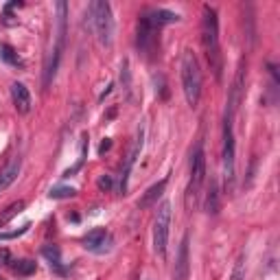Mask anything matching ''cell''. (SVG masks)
<instances>
[{
    "label": "cell",
    "instance_id": "6da1fadb",
    "mask_svg": "<svg viewBox=\"0 0 280 280\" xmlns=\"http://www.w3.org/2000/svg\"><path fill=\"white\" fill-rule=\"evenodd\" d=\"M201 44L206 50V57L210 68L215 70L217 79H221V53H219V20L217 11L212 7H203V20H201Z\"/></svg>",
    "mask_w": 280,
    "mask_h": 280
},
{
    "label": "cell",
    "instance_id": "7a4b0ae2",
    "mask_svg": "<svg viewBox=\"0 0 280 280\" xmlns=\"http://www.w3.org/2000/svg\"><path fill=\"white\" fill-rule=\"evenodd\" d=\"M180 75H182V90H184L186 103L195 108L201 99V70L197 62L195 53L186 48L182 53V64H180Z\"/></svg>",
    "mask_w": 280,
    "mask_h": 280
},
{
    "label": "cell",
    "instance_id": "3957f363",
    "mask_svg": "<svg viewBox=\"0 0 280 280\" xmlns=\"http://www.w3.org/2000/svg\"><path fill=\"white\" fill-rule=\"evenodd\" d=\"M57 9V31H55V40L57 42L53 44V50L48 55L46 62V70H44V88H48L53 83L55 75H57L59 62H62V53H64V44H66V18H68V4L66 2H57L55 4Z\"/></svg>",
    "mask_w": 280,
    "mask_h": 280
},
{
    "label": "cell",
    "instance_id": "277c9868",
    "mask_svg": "<svg viewBox=\"0 0 280 280\" xmlns=\"http://www.w3.org/2000/svg\"><path fill=\"white\" fill-rule=\"evenodd\" d=\"M88 18L92 20V29L101 46H112V40H114V18H112L110 2H105V0L90 2Z\"/></svg>",
    "mask_w": 280,
    "mask_h": 280
},
{
    "label": "cell",
    "instance_id": "5b68a950",
    "mask_svg": "<svg viewBox=\"0 0 280 280\" xmlns=\"http://www.w3.org/2000/svg\"><path fill=\"white\" fill-rule=\"evenodd\" d=\"M234 156H237V145H234L232 131V116L226 114V125H223V180H226V191H232L237 166H234Z\"/></svg>",
    "mask_w": 280,
    "mask_h": 280
},
{
    "label": "cell",
    "instance_id": "8992f818",
    "mask_svg": "<svg viewBox=\"0 0 280 280\" xmlns=\"http://www.w3.org/2000/svg\"><path fill=\"white\" fill-rule=\"evenodd\" d=\"M169 228H171V201H162L156 212V221H154V249L160 256H166Z\"/></svg>",
    "mask_w": 280,
    "mask_h": 280
},
{
    "label": "cell",
    "instance_id": "52a82bcc",
    "mask_svg": "<svg viewBox=\"0 0 280 280\" xmlns=\"http://www.w3.org/2000/svg\"><path fill=\"white\" fill-rule=\"evenodd\" d=\"M203 177H206V154H203V142H197L191 158V193L200 191Z\"/></svg>",
    "mask_w": 280,
    "mask_h": 280
},
{
    "label": "cell",
    "instance_id": "ba28073f",
    "mask_svg": "<svg viewBox=\"0 0 280 280\" xmlns=\"http://www.w3.org/2000/svg\"><path fill=\"white\" fill-rule=\"evenodd\" d=\"M110 243H112V237L105 228H96V230L88 232L83 237V247L90 249V252H99V254L105 252L110 247Z\"/></svg>",
    "mask_w": 280,
    "mask_h": 280
},
{
    "label": "cell",
    "instance_id": "9c48e42d",
    "mask_svg": "<svg viewBox=\"0 0 280 280\" xmlns=\"http://www.w3.org/2000/svg\"><path fill=\"white\" fill-rule=\"evenodd\" d=\"M156 31H158V27H156V24H151L149 18L142 13L140 22H138V38H136L140 50H149L156 44Z\"/></svg>",
    "mask_w": 280,
    "mask_h": 280
},
{
    "label": "cell",
    "instance_id": "30bf717a",
    "mask_svg": "<svg viewBox=\"0 0 280 280\" xmlns=\"http://www.w3.org/2000/svg\"><path fill=\"white\" fill-rule=\"evenodd\" d=\"M140 149H142V129L138 131V136H136V140H134V147H131V151H129V156H127V160H125V166H123V173H120V193H127V180H129V173H131V166H134V162H136V158H138L140 154Z\"/></svg>",
    "mask_w": 280,
    "mask_h": 280
},
{
    "label": "cell",
    "instance_id": "8fae6325",
    "mask_svg": "<svg viewBox=\"0 0 280 280\" xmlns=\"http://www.w3.org/2000/svg\"><path fill=\"white\" fill-rule=\"evenodd\" d=\"M11 99H13V105H16V110L20 114H29V112H31V94H29L24 83H20V81L11 83Z\"/></svg>",
    "mask_w": 280,
    "mask_h": 280
},
{
    "label": "cell",
    "instance_id": "7c38bea8",
    "mask_svg": "<svg viewBox=\"0 0 280 280\" xmlns=\"http://www.w3.org/2000/svg\"><path fill=\"white\" fill-rule=\"evenodd\" d=\"M173 278H175V280H188V234H184V237H182Z\"/></svg>",
    "mask_w": 280,
    "mask_h": 280
},
{
    "label": "cell",
    "instance_id": "4fadbf2b",
    "mask_svg": "<svg viewBox=\"0 0 280 280\" xmlns=\"http://www.w3.org/2000/svg\"><path fill=\"white\" fill-rule=\"evenodd\" d=\"M243 83H245V64L241 62L239 66V73H237V79L232 83V94H230V108H228V114H234V110L239 108L241 103V96H243Z\"/></svg>",
    "mask_w": 280,
    "mask_h": 280
},
{
    "label": "cell",
    "instance_id": "5bb4252c",
    "mask_svg": "<svg viewBox=\"0 0 280 280\" xmlns=\"http://www.w3.org/2000/svg\"><path fill=\"white\" fill-rule=\"evenodd\" d=\"M20 169H22V160H20V158H13V160L7 164V169H4L2 173H0V193H2V191H7V188L11 186L16 180H18Z\"/></svg>",
    "mask_w": 280,
    "mask_h": 280
},
{
    "label": "cell",
    "instance_id": "9a60e30c",
    "mask_svg": "<svg viewBox=\"0 0 280 280\" xmlns=\"http://www.w3.org/2000/svg\"><path fill=\"white\" fill-rule=\"evenodd\" d=\"M145 16L149 18V22L156 24L158 29H160L162 24H171V22H177V20H180V16L169 11V9H149V11H145Z\"/></svg>",
    "mask_w": 280,
    "mask_h": 280
},
{
    "label": "cell",
    "instance_id": "2e32d148",
    "mask_svg": "<svg viewBox=\"0 0 280 280\" xmlns=\"http://www.w3.org/2000/svg\"><path fill=\"white\" fill-rule=\"evenodd\" d=\"M164 188H166V180H160L158 184H154L151 188H147V193L140 197V201H138V208H149V206H154V203L158 201V197L164 193Z\"/></svg>",
    "mask_w": 280,
    "mask_h": 280
},
{
    "label": "cell",
    "instance_id": "e0dca14e",
    "mask_svg": "<svg viewBox=\"0 0 280 280\" xmlns=\"http://www.w3.org/2000/svg\"><path fill=\"white\" fill-rule=\"evenodd\" d=\"M42 254H44V258L50 263V267H55L59 274H64V267H62V252H59V247L57 245H44L42 247Z\"/></svg>",
    "mask_w": 280,
    "mask_h": 280
},
{
    "label": "cell",
    "instance_id": "ac0fdd59",
    "mask_svg": "<svg viewBox=\"0 0 280 280\" xmlns=\"http://www.w3.org/2000/svg\"><path fill=\"white\" fill-rule=\"evenodd\" d=\"M206 210L208 215H217L219 212V186L217 180H210V188L206 193Z\"/></svg>",
    "mask_w": 280,
    "mask_h": 280
},
{
    "label": "cell",
    "instance_id": "d6986e66",
    "mask_svg": "<svg viewBox=\"0 0 280 280\" xmlns=\"http://www.w3.org/2000/svg\"><path fill=\"white\" fill-rule=\"evenodd\" d=\"M9 267H11V272L18 274V276H31V274H35L38 265H35L33 261H29V258H22V261L9 263Z\"/></svg>",
    "mask_w": 280,
    "mask_h": 280
},
{
    "label": "cell",
    "instance_id": "ffe728a7",
    "mask_svg": "<svg viewBox=\"0 0 280 280\" xmlns=\"http://www.w3.org/2000/svg\"><path fill=\"white\" fill-rule=\"evenodd\" d=\"M24 206H27V203H24L22 200H20V201H13L11 206H9L7 210H4L2 215H0V228H2L4 223H9V221H11V219L16 217V215H20V212L24 210Z\"/></svg>",
    "mask_w": 280,
    "mask_h": 280
},
{
    "label": "cell",
    "instance_id": "44dd1931",
    "mask_svg": "<svg viewBox=\"0 0 280 280\" xmlns=\"http://www.w3.org/2000/svg\"><path fill=\"white\" fill-rule=\"evenodd\" d=\"M77 195V188L73 186H57V188H50L48 197L50 200H70V197Z\"/></svg>",
    "mask_w": 280,
    "mask_h": 280
},
{
    "label": "cell",
    "instance_id": "7402d4cb",
    "mask_svg": "<svg viewBox=\"0 0 280 280\" xmlns=\"http://www.w3.org/2000/svg\"><path fill=\"white\" fill-rule=\"evenodd\" d=\"M230 280H245V254H241V256L237 258Z\"/></svg>",
    "mask_w": 280,
    "mask_h": 280
},
{
    "label": "cell",
    "instance_id": "603a6c76",
    "mask_svg": "<svg viewBox=\"0 0 280 280\" xmlns=\"http://www.w3.org/2000/svg\"><path fill=\"white\" fill-rule=\"evenodd\" d=\"M0 55H2V59H4L7 64H11V66H18V64H20L18 53H16V50H13L11 46H9V44H2V46H0Z\"/></svg>",
    "mask_w": 280,
    "mask_h": 280
},
{
    "label": "cell",
    "instance_id": "cb8c5ba5",
    "mask_svg": "<svg viewBox=\"0 0 280 280\" xmlns=\"http://www.w3.org/2000/svg\"><path fill=\"white\" fill-rule=\"evenodd\" d=\"M29 228H31V223H24L22 228H18V230H11V232H2V230H0V241H11V239L22 237V234L29 232Z\"/></svg>",
    "mask_w": 280,
    "mask_h": 280
},
{
    "label": "cell",
    "instance_id": "d4e9b609",
    "mask_svg": "<svg viewBox=\"0 0 280 280\" xmlns=\"http://www.w3.org/2000/svg\"><path fill=\"white\" fill-rule=\"evenodd\" d=\"M96 186H99L101 191H112V186H114V177L112 175H101L99 182H96Z\"/></svg>",
    "mask_w": 280,
    "mask_h": 280
},
{
    "label": "cell",
    "instance_id": "484cf974",
    "mask_svg": "<svg viewBox=\"0 0 280 280\" xmlns=\"http://www.w3.org/2000/svg\"><path fill=\"white\" fill-rule=\"evenodd\" d=\"M110 149H112V140H110V138H105L103 142H101V147H99V154L103 156L105 151H110Z\"/></svg>",
    "mask_w": 280,
    "mask_h": 280
},
{
    "label": "cell",
    "instance_id": "4316f807",
    "mask_svg": "<svg viewBox=\"0 0 280 280\" xmlns=\"http://www.w3.org/2000/svg\"><path fill=\"white\" fill-rule=\"evenodd\" d=\"M267 68H269V73H272V77H274V81H276V83H280V77H278V70H276V66H274V64H269V66H267Z\"/></svg>",
    "mask_w": 280,
    "mask_h": 280
}]
</instances>
